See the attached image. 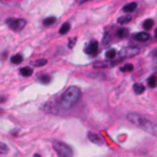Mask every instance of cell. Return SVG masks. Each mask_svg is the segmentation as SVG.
I'll return each mask as SVG.
<instances>
[{
    "label": "cell",
    "mask_w": 157,
    "mask_h": 157,
    "mask_svg": "<svg viewBox=\"0 0 157 157\" xmlns=\"http://www.w3.org/2000/svg\"><path fill=\"white\" fill-rule=\"evenodd\" d=\"M126 118H128L129 122H132L133 124L138 125L140 129L145 130L146 133H149V134H151L153 136H157V124L156 123L149 120L147 118L142 117V115H140L138 113H128Z\"/></svg>",
    "instance_id": "1"
},
{
    "label": "cell",
    "mask_w": 157,
    "mask_h": 157,
    "mask_svg": "<svg viewBox=\"0 0 157 157\" xmlns=\"http://www.w3.org/2000/svg\"><path fill=\"white\" fill-rule=\"evenodd\" d=\"M81 96V90L76 87V86H71L69 87L65 92L63 93L61 96V99H60V107L63 109H69L71 108L74 104L78 101V98H80Z\"/></svg>",
    "instance_id": "2"
},
{
    "label": "cell",
    "mask_w": 157,
    "mask_h": 157,
    "mask_svg": "<svg viewBox=\"0 0 157 157\" xmlns=\"http://www.w3.org/2000/svg\"><path fill=\"white\" fill-rule=\"evenodd\" d=\"M54 150L57 151L59 157H73V150L69 145L64 142H57L54 144Z\"/></svg>",
    "instance_id": "3"
},
{
    "label": "cell",
    "mask_w": 157,
    "mask_h": 157,
    "mask_svg": "<svg viewBox=\"0 0 157 157\" xmlns=\"http://www.w3.org/2000/svg\"><path fill=\"white\" fill-rule=\"evenodd\" d=\"M6 23L12 31H21L22 28H25V26H26L27 22H26V20H23V19H12V17H10V19L6 20Z\"/></svg>",
    "instance_id": "4"
},
{
    "label": "cell",
    "mask_w": 157,
    "mask_h": 157,
    "mask_svg": "<svg viewBox=\"0 0 157 157\" xmlns=\"http://www.w3.org/2000/svg\"><path fill=\"white\" fill-rule=\"evenodd\" d=\"M139 48L135 47H129V48H124L119 52V58L124 59V58H130V57H134L136 54H139Z\"/></svg>",
    "instance_id": "5"
},
{
    "label": "cell",
    "mask_w": 157,
    "mask_h": 157,
    "mask_svg": "<svg viewBox=\"0 0 157 157\" xmlns=\"http://www.w3.org/2000/svg\"><path fill=\"white\" fill-rule=\"evenodd\" d=\"M86 53L90 54V55H96V54L98 53V43H97L96 41L91 42V43L88 44V47L86 48Z\"/></svg>",
    "instance_id": "6"
},
{
    "label": "cell",
    "mask_w": 157,
    "mask_h": 157,
    "mask_svg": "<svg viewBox=\"0 0 157 157\" xmlns=\"http://www.w3.org/2000/svg\"><path fill=\"white\" fill-rule=\"evenodd\" d=\"M134 38L139 42H147L150 39V34L147 32H139L134 34Z\"/></svg>",
    "instance_id": "7"
},
{
    "label": "cell",
    "mask_w": 157,
    "mask_h": 157,
    "mask_svg": "<svg viewBox=\"0 0 157 157\" xmlns=\"http://www.w3.org/2000/svg\"><path fill=\"white\" fill-rule=\"evenodd\" d=\"M87 138H88V140H91V141L95 142V144H99V145H102V144H103V140H102L98 135H96V134H93V133H88V134H87Z\"/></svg>",
    "instance_id": "8"
},
{
    "label": "cell",
    "mask_w": 157,
    "mask_h": 157,
    "mask_svg": "<svg viewBox=\"0 0 157 157\" xmlns=\"http://www.w3.org/2000/svg\"><path fill=\"white\" fill-rule=\"evenodd\" d=\"M136 7H138V4L136 3H129V4H126L124 7H123V11L124 12H133V11H135L136 10Z\"/></svg>",
    "instance_id": "9"
},
{
    "label": "cell",
    "mask_w": 157,
    "mask_h": 157,
    "mask_svg": "<svg viewBox=\"0 0 157 157\" xmlns=\"http://www.w3.org/2000/svg\"><path fill=\"white\" fill-rule=\"evenodd\" d=\"M133 88H134V92L136 95H141V93H144V91H145V86L142 84H135L133 86Z\"/></svg>",
    "instance_id": "10"
},
{
    "label": "cell",
    "mask_w": 157,
    "mask_h": 157,
    "mask_svg": "<svg viewBox=\"0 0 157 157\" xmlns=\"http://www.w3.org/2000/svg\"><path fill=\"white\" fill-rule=\"evenodd\" d=\"M69 30H70V23L69 22H65V23H63V26L60 27L59 33L60 34H67L69 32Z\"/></svg>",
    "instance_id": "11"
},
{
    "label": "cell",
    "mask_w": 157,
    "mask_h": 157,
    "mask_svg": "<svg viewBox=\"0 0 157 157\" xmlns=\"http://www.w3.org/2000/svg\"><path fill=\"white\" fill-rule=\"evenodd\" d=\"M20 74H21L22 76H25V77H28V76H31V75L33 74V70H32L31 68H22V69L20 70Z\"/></svg>",
    "instance_id": "12"
},
{
    "label": "cell",
    "mask_w": 157,
    "mask_h": 157,
    "mask_svg": "<svg viewBox=\"0 0 157 157\" xmlns=\"http://www.w3.org/2000/svg\"><path fill=\"white\" fill-rule=\"evenodd\" d=\"M128 34H129V30L128 28H119L117 31V36L119 38H125V37H128Z\"/></svg>",
    "instance_id": "13"
},
{
    "label": "cell",
    "mask_w": 157,
    "mask_h": 157,
    "mask_svg": "<svg viewBox=\"0 0 157 157\" xmlns=\"http://www.w3.org/2000/svg\"><path fill=\"white\" fill-rule=\"evenodd\" d=\"M55 21H57V19L54 16H50V17H47V19L43 20V25L46 27H48V26H52L53 23H55Z\"/></svg>",
    "instance_id": "14"
},
{
    "label": "cell",
    "mask_w": 157,
    "mask_h": 157,
    "mask_svg": "<svg viewBox=\"0 0 157 157\" xmlns=\"http://www.w3.org/2000/svg\"><path fill=\"white\" fill-rule=\"evenodd\" d=\"M115 57H117V50H115V49H109V50L106 52V58H107L108 60H112V59H114Z\"/></svg>",
    "instance_id": "15"
},
{
    "label": "cell",
    "mask_w": 157,
    "mask_h": 157,
    "mask_svg": "<svg viewBox=\"0 0 157 157\" xmlns=\"http://www.w3.org/2000/svg\"><path fill=\"white\" fill-rule=\"evenodd\" d=\"M22 60H23V57L21 54H15V55L11 57V63L12 64H20Z\"/></svg>",
    "instance_id": "16"
},
{
    "label": "cell",
    "mask_w": 157,
    "mask_h": 157,
    "mask_svg": "<svg viewBox=\"0 0 157 157\" xmlns=\"http://www.w3.org/2000/svg\"><path fill=\"white\" fill-rule=\"evenodd\" d=\"M142 26H144V28H145V30H151L152 26H153V20H151V19L145 20V21H144V23H142Z\"/></svg>",
    "instance_id": "17"
},
{
    "label": "cell",
    "mask_w": 157,
    "mask_h": 157,
    "mask_svg": "<svg viewBox=\"0 0 157 157\" xmlns=\"http://www.w3.org/2000/svg\"><path fill=\"white\" fill-rule=\"evenodd\" d=\"M132 21V16L130 15H126V16H122L118 19V23H120V25H124V23H128Z\"/></svg>",
    "instance_id": "18"
},
{
    "label": "cell",
    "mask_w": 157,
    "mask_h": 157,
    "mask_svg": "<svg viewBox=\"0 0 157 157\" xmlns=\"http://www.w3.org/2000/svg\"><path fill=\"white\" fill-rule=\"evenodd\" d=\"M41 84H44V85H47V84H49L50 82V76L49 75H42L41 77H39V80H38Z\"/></svg>",
    "instance_id": "19"
},
{
    "label": "cell",
    "mask_w": 157,
    "mask_h": 157,
    "mask_svg": "<svg viewBox=\"0 0 157 157\" xmlns=\"http://www.w3.org/2000/svg\"><path fill=\"white\" fill-rule=\"evenodd\" d=\"M147 84H149L150 87H155V86L157 85V78H156V76H150L149 80H147Z\"/></svg>",
    "instance_id": "20"
},
{
    "label": "cell",
    "mask_w": 157,
    "mask_h": 157,
    "mask_svg": "<svg viewBox=\"0 0 157 157\" xmlns=\"http://www.w3.org/2000/svg\"><path fill=\"white\" fill-rule=\"evenodd\" d=\"M134 69V67H133V64H125L124 65V67H122V71L123 73H128V71H132Z\"/></svg>",
    "instance_id": "21"
},
{
    "label": "cell",
    "mask_w": 157,
    "mask_h": 157,
    "mask_svg": "<svg viewBox=\"0 0 157 157\" xmlns=\"http://www.w3.org/2000/svg\"><path fill=\"white\" fill-rule=\"evenodd\" d=\"M7 151H9V147L4 142H0V153H6Z\"/></svg>",
    "instance_id": "22"
},
{
    "label": "cell",
    "mask_w": 157,
    "mask_h": 157,
    "mask_svg": "<svg viewBox=\"0 0 157 157\" xmlns=\"http://www.w3.org/2000/svg\"><path fill=\"white\" fill-rule=\"evenodd\" d=\"M46 64H47V59H41V60L34 61L36 67H43V65H46Z\"/></svg>",
    "instance_id": "23"
},
{
    "label": "cell",
    "mask_w": 157,
    "mask_h": 157,
    "mask_svg": "<svg viewBox=\"0 0 157 157\" xmlns=\"http://www.w3.org/2000/svg\"><path fill=\"white\" fill-rule=\"evenodd\" d=\"M109 36L106 33V36H104V38H103V44H107V43H109Z\"/></svg>",
    "instance_id": "24"
},
{
    "label": "cell",
    "mask_w": 157,
    "mask_h": 157,
    "mask_svg": "<svg viewBox=\"0 0 157 157\" xmlns=\"http://www.w3.org/2000/svg\"><path fill=\"white\" fill-rule=\"evenodd\" d=\"M75 42H76V38H71V39H70V42H69V44H68L69 48H73L74 44H75Z\"/></svg>",
    "instance_id": "25"
},
{
    "label": "cell",
    "mask_w": 157,
    "mask_h": 157,
    "mask_svg": "<svg viewBox=\"0 0 157 157\" xmlns=\"http://www.w3.org/2000/svg\"><path fill=\"white\" fill-rule=\"evenodd\" d=\"M90 0H78V4H84V3H87Z\"/></svg>",
    "instance_id": "26"
},
{
    "label": "cell",
    "mask_w": 157,
    "mask_h": 157,
    "mask_svg": "<svg viewBox=\"0 0 157 157\" xmlns=\"http://www.w3.org/2000/svg\"><path fill=\"white\" fill-rule=\"evenodd\" d=\"M5 99H6V98H5V97H0V103H1V102H4V101H5Z\"/></svg>",
    "instance_id": "27"
},
{
    "label": "cell",
    "mask_w": 157,
    "mask_h": 157,
    "mask_svg": "<svg viewBox=\"0 0 157 157\" xmlns=\"http://www.w3.org/2000/svg\"><path fill=\"white\" fill-rule=\"evenodd\" d=\"M155 36L157 37V28H156V31H155Z\"/></svg>",
    "instance_id": "28"
},
{
    "label": "cell",
    "mask_w": 157,
    "mask_h": 157,
    "mask_svg": "<svg viewBox=\"0 0 157 157\" xmlns=\"http://www.w3.org/2000/svg\"><path fill=\"white\" fill-rule=\"evenodd\" d=\"M34 157H41V156H39V155H36V156H34Z\"/></svg>",
    "instance_id": "29"
}]
</instances>
